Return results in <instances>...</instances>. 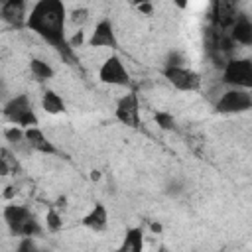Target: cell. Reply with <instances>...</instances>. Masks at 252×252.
Here are the masks:
<instances>
[{
	"mask_svg": "<svg viewBox=\"0 0 252 252\" xmlns=\"http://www.w3.org/2000/svg\"><path fill=\"white\" fill-rule=\"evenodd\" d=\"M67 8L63 0H35L26 18V28L55 49L67 47Z\"/></svg>",
	"mask_w": 252,
	"mask_h": 252,
	"instance_id": "obj_1",
	"label": "cell"
},
{
	"mask_svg": "<svg viewBox=\"0 0 252 252\" xmlns=\"http://www.w3.org/2000/svg\"><path fill=\"white\" fill-rule=\"evenodd\" d=\"M2 217H4L6 226L14 234H20V236H39L43 232L41 224L35 220L32 211L28 207H24V205H16V203L6 205L2 209Z\"/></svg>",
	"mask_w": 252,
	"mask_h": 252,
	"instance_id": "obj_2",
	"label": "cell"
},
{
	"mask_svg": "<svg viewBox=\"0 0 252 252\" xmlns=\"http://www.w3.org/2000/svg\"><path fill=\"white\" fill-rule=\"evenodd\" d=\"M222 83L238 89H252V61L248 57H234L222 65Z\"/></svg>",
	"mask_w": 252,
	"mask_h": 252,
	"instance_id": "obj_3",
	"label": "cell"
},
{
	"mask_svg": "<svg viewBox=\"0 0 252 252\" xmlns=\"http://www.w3.org/2000/svg\"><path fill=\"white\" fill-rule=\"evenodd\" d=\"M161 73L167 79V83L181 93H195L201 89V83H203V79L197 71L187 69L183 65H165L161 69Z\"/></svg>",
	"mask_w": 252,
	"mask_h": 252,
	"instance_id": "obj_4",
	"label": "cell"
},
{
	"mask_svg": "<svg viewBox=\"0 0 252 252\" xmlns=\"http://www.w3.org/2000/svg\"><path fill=\"white\" fill-rule=\"evenodd\" d=\"M250 108H252L250 89H238V87H230L228 91H224L215 104V110L219 114H238Z\"/></svg>",
	"mask_w": 252,
	"mask_h": 252,
	"instance_id": "obj_5",
	"label": "cell"
},
{
	"mask_svg": "<svg viewBox=\"0 0 252 252\" xmlns=\"http://www.w3.org/2000/svg\"><path fill=\"white\" fill-rule=\"evenodd\" d=\"M98 81L110 87H130V73L124 65V61L116 55L110 53L98 67Z\"/></svg>",
	"mask_w": 252,
	"mask_h": 252,
	"instance_id": "obj_6",
	"label": "cell"
},
{
	"mask_svg": "<svg viewBox=\"0 0 252 252\" xmlns=\"http://www.w3.org/2000/svg\"><path fill=\"white\" fill-rule=\"evenodd\" d=\"M114 116L120 124L128 128H138L140 126V98L134 91H128L116 100V110Z\"/></svg>",
	"mask_w": 252,
	"mask_h": 252,
	"instance_id": "obj_7",
	"label": "cell"
},
{
	"mask_svg": "<svg viewBox=\"0 0 252 252\" xmlns=\"http://www.w3.org/2000/svg\"><path fill=\"white\" fill-rule=\"evenodd\" d=\"M89 47H94V49H114L118 45L116 41V33H114V26L110 22V18H102L100 22H96L91 37L87 39Z\"/></svg>",
	"mask_w": 252,
	"mask_h": 252,
	"instance_id": "obj_8",
	"label": "cell"
},
{
	"mask_svg": "<svg viewBox=\"0 0 252 252\" xmlns=\"http://www.w3.org/2000/svg\"><path fill=\"white\" fill-rule=\"evenodd\" d=\"M0 18L12 28H26L28 2L26 0H4L0 6Z\"/></svg>",
	"mask_w": 252,
	"mask_h": 252,
	"instance_id": "obj_9",
	"label": "cell"
},
{
	"mask_svg": "<svg viewBox=\"0 0 252 252\" xmlns=\"http://www.w3.org/2000/svg\"><path fill=\"white\" fill-rule=\"evenodd\" d=\"M24 138H26V144L30 146L32 152L45 154V156H53V154H57V148L53 146V142L45 136V132H43L39 126L24 128Z\"/></svg>",
	"mask_w": 252,
	"mask_h": 252,
	"instance_id": "obj_10",
	"label": "cell"
},
{
	"mask_svg": "<svg viewBox=\"0 0 252 252\" xmlns=\"http://www.w3.org/2000/svg\"><path fill=\"white\" fill-rule=\"evenodd\" d=\"M81 224L91 228L93 232H102L108 226V211L102 203H94L91 211L81 219Z\"/></svg>",
	"mask_w": 252,
	"mask_h": 252,
	"instance_id": "obj_11",
	"label": "cell"
},
{
	"mask_svg": "<svg viewBox=\"0 0 252 252\" xmlns=\"http://www.w3.org/2000/svg\"><path fill=\"white\" fill-rule=\"evenodd\" d=\"M28 108H33V104H32L30 96H28V94H16V96H12V98L4 104L2 114L6 116V120H8L10 124H14V122H16V118H18L24 110H28Z\"/></svg>",
	"mask_w": 252,
	"mask_h": 252,
	"instance_id": "obj_12",
	"label": "cell"
},
{
	"mask_svg": "<svg viewBox=\"0 0 252 252\" xmlns=\"http://www.w3.org/2000/svg\"><path fill=\"white\" fill-rule=\"evenodd\" d=\"M39 104H41V110L49 116H57V114H63L65 112V100L63 96L53 91V89H47L41 93V98H39Z\"/></svg>",
	"mask_w": 252,
	"mask_h": 252,
	"instance_id": "obj_13",
	"label": "cell"
},
{
	"mask_svg": "<svg viewBox=\"0 0 252 252\" xmlns=\"http://www.w3.org/2000/svg\"><path fill=\"white\" fill-rule=\"evenodd\" d=\"M30 71L37 81H49L55 75V69L51 67V63L41 59V57H32L30 59Z\"/></svg>",
	"mask_w": 252,
	"mask_h": 252,
	"instance_id": "obj_14",
	"label": "cell"
},
{
	"mask_svg": "<svg viewBox=\"0 0 252 252\" xmlns=\"http://www.w3.org/2000/svg\"><path fill=\"white\" fill-rule=\"evenodd\" d=\"M144 246V232L142 228L134 226V228H128L126 234H124V240L120 244V250H130V252H140Z\"/></svg>",
	"mask_w": 252,
	"mask_h": 252,
	"instance_id": "obj_15",
	"label": "cell"
},
{
	"mask_svg": "<svg viewBox=\"0 0 252 252\" xmlns=\"http://www.w3.org/2000/svg\"><path fill=\"white\" fill-rule=\"evenodd\" d=\"M232 37H234V41L240 43V45H250V43H252V24H250L248 18H240V20L234 24Z\"/></svg>",
	"mask_w": 252,
	"mask_h": 252,
	"instance_id": "obj_16",
	"label": "cell"
},
{
	"mask_svg": "<svg viewBox=\"0 0 252 252\" xmlns=\"http://www.w3.org/2000/svg\"><path fill=\"white\" fill-rule=\"evenodd\" d=\"M89 20H91V12L85 6H75L71 12H67V22L77 30H83L89 24Z\"/></svg>",
	"mask_w": 252,
	"mask_h": 252,
	"instance_id": "obj_17",
	"label": "cell"
},
{
	"mask_svg": "<svg viewBox=\"0 0 252 252\" xmlns=\"http://www.w3.org/2000/svg\"><path fill=\"white\" fill-rule=\"evenodd\" d=\"M4 138L8 144L12 146H28L26 144V138H24V128L22 126H16V124H10L4 128ZM30 148V146H28Z\"/></svg>",
	"mask_w": 252,
	"mask_h": 252,
	"instance_id": "obj_18",
	"label": "cell"
},
{
	"mask_svg": "<svg viewBox=\"0 0 252 252\" xmlns=\"http://www.w3.org/2000/svg\"><path fill=\"white\" fill-rule=\"evenodd\" d=\"M154 120L161 130H173L175 128V116L167 110H156L154 112Z\"/></svg>",
	"mask_w": 252,
	"mask_h": 252,
	"instance_id": "obj_19",
	"label": "cell"
},
{
	"mask_svg": "<svg viewBox=\"0 0 252 252\" xmlns=\"http://www.w3.org/2000/svg\"><path fill=\"white\" fill-rule=\"evenodd\" d=\"M45 226H47V230H51V232H59V230L63 228V219H61V215H59L55 209H49V211L45 213Z\"/></svg>",
	"mask_w": 252,
	"mask_h": 252,
	"instance_id": "obj_20",
	"label": "cell"
},
{
	"mask_svg": "<svg viewBox=\"0 0 252 252\" xmlns=\"http://www.w3.org/2000/svg\"><path fill=\"white\" fill-rule=\"evenodd\" d=\"M85 41H87L85 32H83V30H75V32H73V35H71V37H67V47H69V49H77V47H83V45H85Z\"/></svg>",
	"mask_w": 252,
	"mask_h": 252,
	"instance_id": "obj_21",
	"label": "cell"
},
{
	"mask_svg": "<svg viewBox=\"0 0 252 252\" xmlns=\"http://www.w3.org/2000/svg\"><path fill=\"white\" fill-rule=\"evenodd\" d=\"M138 8V12L140 14H144V16H152L154 14V4H152V0H146V2H142L140 6H136Z\"/></svg>",
	"mask_w": 252,
	"mask_h": 252,
	"instance_id": "obj_22",
	"label": "cell"
},
{
	"mask_svg": "<svg viewBox=\"0 0 252 252\" xmlns=\"http://www.w3.org/2000/svg\"><path fill=\"white\" fill-rule=\"evenodd\" d=\"M16 193H18V189H16L14 185H8L6 191L2 193V197H4V199H12V197H16Z\"/></svg>",
	"mask_w": 252,
	"mask_h": 252,
	"instance_id": "obj_23",
	"label": "cell"
},
{
	"mask_svg": "<svg viewBox=\"0 0 252 252\" xmlns=\"http://www.w3.org/2000/svg\"><path fill=\"white\" fill-rule=\"evenodd\" d=\"M150 230L154 234H159L161 232V222H150Z\"/></svg>",
	"mask_w": 252,
	"mask_h": 252,
	"instance_id": "obj_24",
	"label": "cell"
},
{
	"mask_svg": "<svg viewBox=\"0 0 252 252\" xmlns=\"http://www.w3.org/2000/svg\"><path fill=\"white\" fill-rule=\"evenodd\" d=\"M173 6H177L179 10H185L189 6V0H173Z\"/></svg>",
	"mask_w": 252,
	"mask_h": 252,
	"instance_id": "obj_25",
	"label": "cell"
},
{
	"mask_svg": "<svg viewBox=\"0 0 252 252\" xmlns=\"http://www.w3.org/2000/svg\"><path fill=\"white\" fill-rule=\"evenodd\" d=\"M91 179H93V181H98V179H100V171L93 169V171H91Z\"/></svg>",
	"mask_w": 252,
	"mask_h": 252,
	"instance_id": "obj_26",
	"label": "cell"
},
{
	"mask_svg": "<svg viewBox=\"0 0 252 252\" xmlns=\"http://www.w3.org/2000/svg\"><path fill=\"white\" fill-rule=\"evenodd\" d=\"M128 2H130L132 6H140V4H142V2H146V0H128Z\"/></svg>",
	"mask_w": 252,
	"mask_h": 252,
	"instance_id": "obj_27",
	"label": "cell"
}]
</instances>
